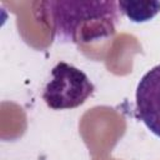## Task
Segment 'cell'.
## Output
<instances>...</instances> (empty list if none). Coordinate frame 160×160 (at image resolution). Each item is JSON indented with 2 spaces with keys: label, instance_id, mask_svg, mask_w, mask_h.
<instances>
[{
  "label": "cell",
  "instance_id": "cell-1",
  "mask_svg": "<svg viewBox=\"0 0 160 160\" xmlns=\"http://www.w3.org/2000/svg\"><path fill=\"white\" fill-rule=\"evenodd\" d=\"M35 12L59 42L84 44L115 34L120 19L118 1H40Z\"/></svg>",
  "mask_w": 160,
  "mask_h": 160
},
{
  "label": "cell",
  "instance_id": "cell-2",
  "mask_svg": "<svg viewBox=\"0 0 160 160\" xmlns=\"http://www.w3.org/2000/svg\"><path fill=\"white\" fill-rule=\"evenodd\" d=\"M95 86L80 69L65 61L58 62L42 90V100L50 109L65 110L80 106L94 92Z\"/></svg>",
  "mask_w": 160,
  "mask_h": 160
},
{
  "label": "cell",
  "instance_id": "cell-3",
  "mask_svg": "<svg viewBox=\"0 0 160 160\" xmlns=\"http://www.w3.org/2000/svg\"><path fill=\"white\" fill-rule=\"evenodd\" d=\"M136 115L160 138V64L142 75L136 88Z\"/></svg>",
  "mask_w": 160,
  "mask_h": 160
},
{
  "label": "cell",
  "instance_id": "cell-4",
  "mask_svg": "<svg viewBox=\"0 0 160 160\" xmlns=\"http://www.w3.org/2000/svg\"><path fill=\"white\" fill-rule=\"evenodd\" d=\"M120 12L134 22H144L152 19L160 11L159 1H118Z\"/></svg>",
  "mask_w": 160,
  "mask_h": 160
}]
</instances>
